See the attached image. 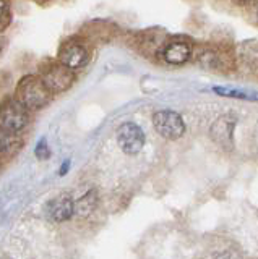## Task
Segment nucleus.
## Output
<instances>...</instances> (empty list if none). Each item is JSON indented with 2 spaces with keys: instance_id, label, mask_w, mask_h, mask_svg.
Wrapping results in <instances>:
<instances>
[{
  "instance_id": "obj_1",
  "label": "nucleus",
  "mask_w": 258,
  "mask_h": 259,
  "mask_svg": "<svg viewBox=\"0 0 258 259\" xmlns=\"http://www.w3.org/2000/svg\"><path fill=\"white\" fill-rule=\"evenodd\" d=\"M51 94L52 93L47 89L41 76L26 75L18 81L15 97H17L18 102H21L28 110H39L49 102Z\"/></svg>"
},
{
  "instance_id": "obj_2",
  "label": "nucleus",
  "mask_w": 258,
  "mask_h": 259,
  "mask_svg": "<svg viewBox=\"0 0 258 259\" xmlns=\"http://www.w3.org/2000/svg\"><path fill=\"white\" fill-rule=\"evenodd\" d=\"M28 121L29 115L25 105L18 102L17 97H4V101L0 102V123L2 126H5L12 133H18L28 125Z\"/></svg>"
},
{
  "instance_id": "obj_3",
  "label": "nucleus",
  "mask_w": 258,
  "mask_h": 259,
  "mask_svg": "<svg viewBox=\"0 0 258 259\" xmlns=\"http://www.w3.org/2000/svg\"><path fill=\"white\" fill-rule=\"evenodd\" d=\"M153 126L166 140H179L185 133L182 117L174 110H158L153 115Z\"/></svg>"
},
{
  "instance_id": "obj_4",
  "label": "nucleus",
  "mask_w": 258,
  "mask_h": 259,
  "mask_svg": "<svg viewBox=\"0 0 258 259\" xmlns=\"http://www.w3.org/2000/svg\"><path fill=\"white\" fill-rule=\"evenodd\" d=\"M44 84L47 86L51 93H62L68 89L75 81L73 70L68 68L63 63H51L43 70L41 75Z\"/></svg>"
},
{
  "instance_id": "obj_5",
  "label": "nucleus",
  "mask_w": 258,
  "mask_h": 259,
  "mask_svg": "<svg viewBox=\"0 0 258 259\" xmlns=\"http://www.w3.org/2000/svg\"><path fill=\"white\" fill-rule=\"evenodd\" d=\"M117 143L125 154H136L144 146V133L136 123L127 121L117 130Z\"/></svg>"
},
{
  "instance_id": "obj_6",
  "label": "nucleus",
  "mask_w": 258,
  "mask_h": 259,
  "mask_svg": "<svg viewBox=\"0 0 258 259\" xmlns=\"http://www.w3.org/2000/svg\"><path fill=\"white\" fill-rule=\"evenodd\" d=\"M59 62L67 65L68 68L75 70L83 67L88 62V49L77 40H70L65 46H62L59 52Z\"/></svg>"
},
{
  "instance_id": "obj_7",
  "label": "nucleus",
  "mask_w": 258,
  "mask_h": 259,
  "mask_svg": "<svg viewBox=\"0 0 258 259\" xmlns=\"http://www.w3.org/2000/svg\"><path fill=\"white\" fill-rule=\"evenodd\" d=\"M46 214L52 222H63L75 214V202L68 196L62 194V196L54 198L49 201V204L46 207Z\"/></svg>"
},
{
  "instance_id": "obj_8",
  "label": "nucleus",
  "mask_w": 258,
  "mask_h": 259,
  "mask_svg": "<svg viewBox=\"0 0 258 259\" xmlns=\"http://www.w3.org/2000/svg\"><path fill=\"white\" fill-rule=\"evenodd\" d=\"M237 118L234 115H224L217 118L213 126H211V136L213 140L217 141L219 144H232V138H234V128H236Z\"/></svg>"
},
{
  "instance_id": "obj_9",
  "label": "nucleus",
  "mask_w": 258,
  "mask_h": 259,
  "mask_svg": "<svg viewBox=\"0 0 258 259\" xmlns=\"http://www.w3.org/2000/svg\"><path fill=\"white\" fill-rule=\"evenodd\" d=\"M192 49L183 40H172L164 49V60L171 65H182L190 59Z\"/></svg>"
},
{
  "instance_id": "obj_10",
  "label": "nucleus",
  "mask_w": 258,
  "mask_h": 259,
  "mask_svg": "<svg viewBox=\"0 0 258 259\" xmlns=\"http://www.w3.org/2000/svg\"><path fill=\"white\" fill-rule=\"evenodd\" d=\"M213 91L224 97H234V99H247V101H255L258 102V93L255 91H244L239 88H229V86H214Z\"/></svg>"
},
{
  "instance_id": "obj_11",
  "label": "nucleus",
  "mask_w": 258,
  "mask_h": 259,
  "mask_svg": "<svg viewBox=\"0 0 258 259\" xmlns=\"http://www.w3.org/2000/svg\"><path fill=\"white\" fill-rule=\"evenodd\" d=\"M18 138L0 123V154H12L18 149Z\"/></svg>"
},
{
  "instance_id": "obj_12",
  "label": "nucleus",
  "mask_w": 258,
  "mask_h": 259,
  "mask_svg": "<svg viewBox=\"0 0 258 259\" xmlns=\"http://www.w3.org/2000/svg\"><path fill=\"white\" fill-rule=\"evenodd\" d=\"M96 202H98V198H96V193L90 191L86 193L82 199H78L75 202V212L78 215H88L90 212H93V209L96 207Z\"/></svg>"
},
{
  "instance_id": "obj_13",
  "label": "nucleus",
  "mask_w": 258,
  "mask_h": 259,
  "mask_svg": "<svg viewBox=\"0 0 258 259\" xmlns=\"http://www.w3.org/2000/svg\"><path fill=\"white\" fill-rule=\"evenodd\" d=\"M10 21H12L10 7L7 4V0H0V32L9 28Z\"/></svg>"
},
{
  "instance_id": "obj_14",
  "label": "nucleus",
  "mask_w": 258,
  "mask_h": 259,
  "mask_svg": "<svg viewBox=\"0 0 258 259\" xmlns=\"http://www.w3.org/2000/svg\"><path fill=\"white\" fill-rule=\"evenodd\" d=\"M36 157L38 159H47V157H49L51 156V149L49 148H47V143H46V140H41V141H39V144L36 146Z\"/></svg>"
},
{
  "instance_id": "obj_15",
  "label": "nucleus",
  "mask_w": 258,
  "mask_h": 259,
  "mask_svg": "<svg viewBox=\"0 0 258 259\" xmlns=\"http://www.w3.org/2000/svg\"><path fill=\"white\" fill-rule=\"evenodd\" d=\"M67 168H68V162H65V164H63V167H62V170H60V174H65V172H67Z\"/></svg>"
},
{
  "instance_id": "obj_16",
  "label": "nucleus",
  "mask_w": 258,
  "mask_h": 259,
  "mask_svg": "<svg viewBox=\"0 0 258 259\" xmlns=\"http://www.w3.org/2000/svg\"><path fill=\"white\" fill-rule=\"evenodd\" d=\"M239 2H250V0H239Z\"/></svg>"
}]
</instances>
